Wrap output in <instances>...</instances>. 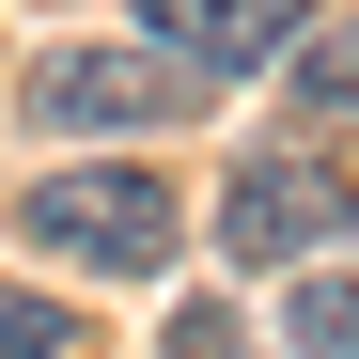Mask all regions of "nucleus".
<instances>
[{"instance_id":"f257e3e1","label":"nucleus","mask_w":359,"mask_h":359,"mask_svg":"<svg viewBox=\"0 0 359 359\" xmlns=\"http://www.w3.org/2000/svg\"><path fill=\"white\" fill-rule=\"evenodd\" d=\"M16 250L79 266V281H156L172 250H188V219H172V188L141 156H109V172H47V188L16 203Z\"/></svg>"},{"instance_id":"f03ea898","label":"nucleus","mask_w":359,"mask_h":359,"mask_svg":"<svg viewBox=\"0 0 359 359\" xmlns=\"http://www.w3.org/2000/svg\"><path fill=\"white\" fill-rule=\"evenodd\" d=\"M203 109V63H172V47H47V63L16 79V126L47 141H156V126H188Z\"/></svg>"},{"instance_id":"7ed1b4c3","label":"nucleus","mask_w":359,"mask_h":359,"mask_svg":"<svg viewBox=\"0 0 359 359\" xmlns=\"http://www.w3.org/2000/svg\"><path fill=\"white\" fill-rule=\"evenodd\" d=\"M328 234H344V172L297 156V141L219 188V250H234V266H297V250H328Z\"/></svg>"},{"instance_id":"20e7f679","label":"nucleus","mask_w":359,"mask_h":359,"mask_svg":"<svg viewBox=\"0 0 359 359\" xmlns=\"http://www.w3.org/2000/svg\"><path fill=\"white\" fill-rule=\"evenodd\" d=\"M141 32L172 63H203V79H250V63H281L313 32V0H141Z\"/></svg>"},{"instance_id":"39448f33","label":"nucleus","mask_w":359,"mask_h":359,"mask_svg":"<svg viewBox=\"0 0 359 359\" xmlns=\"http://www.w3.org/2000/svg\"><path fill=\"white\" fill-rule=\"evenodd\" d=\"M281 126L297 141H359V16H313L281 47Z\"/></svg>"},{"instance_id":"423d86ee","label":"nucleus","mask_w":359,"mask_h":359,"mask_svg":"<svg viewBox=\"0 0 359 359\" xmlns=\"http://www.w3.org/2000/svg\"><path fill=\"white\" fill-rule=\"evenodd\" d=\"M281 344L297 359H359V266H297L281 281Z\"/></svg>"},{"instance_id":"0eeeda50","label":"nucleus","mask_w":359,"mask_h":359,"mask_svg":"<svg viewBox=\"0 0 359 359\" xmlns=\"http://www.w3.org/2000/svg\"><path fill=\"white\" fill-rule=\"evenodd\" d=\"M0 359H94V328L63 313V297H32V281H0Z\"/></svg>"},{"instance_id":"6e6552de","label":"nucleus","mask_w":359,"mask_h":359,"mask_svg":"<svg viewBox=\"0 0 359 359\" xmlns=\"http://www.w3.org/2000/svg\"><path fill=\"white\" fill-rule=\"evenodd\" d=\"M156 359H250V328H234V313H172V344Z\"/></svg>"},{"instance_id":"1a4fd4ad","label":"nucleus","mask_w":359,"mask_h":359,"mask_svg":"<svg viewBox=\"0 0 359 359\" xmlns=\"http://www.w3.org/2000/svg\"><path fill=\"white\" fill-rule=\"evenodd\" d=\"M344 234H359V188H344Z\"/></svg>"}]
</instances>
